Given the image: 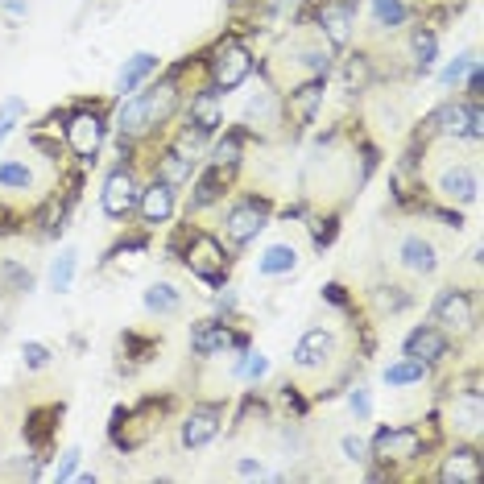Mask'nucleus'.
I'll use <instances>...</instances> for the list:
<instances>
[{
	"instance_id": "27",
	"label": "nucleus",
	"mask_w": 484,
	"mask_h": 484,
	"mask_svg": "<svg viewBox=\"0 0 484 484\" xmlns=\"http://www.w3.org/2000/svg\"><path fill=\"white\" fill-rule=\"evenodd\" d=\"M191 174H194V162L191 158H182L179 149H162L158 174H154V179L170 182V186H182V182H191Z\"/></svg>"
},
{
	"instance_id": "3",
	"label": "nucleus",
	"mask_w": 484,
	"mask_h": 484,
	"mask_svg": "<svg viewBox=\"0 0 484 484\" xmlns=\"http://www.w3.org/2000/svg\"><path fill=\"white\" fill-rule=\"evenodd\" d=\"M62 137H67V146H71V154L83 166H96L99 149H104V137H108V121L99 116L96 108H79L67 116V124H62Z\"/></svg>"
},
{
	"instance_id": "22",
	"label": "nucleus",
	"mask_w": 484,
	"mask_h": 484,
	"mask_svg": "<svg viewBox=\"0 0 484 484\" xmlns=\"http://www.w3.org/2000/svg\"><path fill=\"white\" fill-rule=\"evenodd\" d=\"M158 67H162V59L158 54H149V50H141V54H133V59H124V67H121V75H116V91L121 96H133V91H141V87L158 75Z\"/></svg>"
},
{
	"instance_id": "4",
	"label": "nucleus",
	"mask_w": 484,
	"mask_h": 484,
	"mask_svg": "<svg viewBox=\"0 0 484 484\" xmlns=\"http://www.w3.org/2000/svg\"><path fill=\"white\" fill-rule=\"evenodd\" d=\"M423 431L418 426H381L373 435V443H369V460L377 464H410L423 456Z\"/></svg>"
},
{
	"instance_id": "28",
	"label": "nucleus",
	"mask_w": 484,
	"mask_h": 484,
	"mask_svg": "<svg viewBox=\"0 0 484 484\" xmlns=\"http://www.w3.org/2000/svg\"><path fill=\"white\" fill-rule=\"evenodd\" d=\"M406 21H410V4H406V0H373V25L377 29L393 34V29H401Z\"/></svg>"
},
{
	"instance_id": "25",
	"label": "nucleus",
	"mask_w": 484,
	"mask_h": 484,
	"mask_svg": "<svg viewBox=\"0 0 484 484\" xmlns=\"http://www.w3.org/2000/svg\"><path fill=\"white\" fill-rule=\"evenodd\" d=\"M426 373H431V364L414 361V356H398L393 364H385V373H381V381H385L389 389H406V385H423Z\"/></svg>"
},
{
	"instance_id": "14",
	"label": "nucleus",
	"mask_w": 484,
	"mask_h": 484,
	"mask_svg": "<svg viewBox=\"0 0 484 484\" xmlns=\"http://www.w3.org/2000/svg\"><path fill=\"white\" fill-rule=\"evenodd\" d=\"M435 191L439 199H448V203H476V194H480V179H476V166L472 162H451L435 174Z\"/></svg>"
},
{
	"instance_id": "13",
	"label": "nucleus",
	"mask_w": 484,
	"mask_h": 484,
	"mask_svg": "<svg viewBox=\"0 0 484 484\" xmlns=\"http://www.w3.org/2000/svg\"><path fill=\"white\" fill-rule=\"evenodd\" d=\"M323 91H327V79H303V83L286 87V91H282V112H286V121L311 124L315 121V112L323 108Z\"/></svg>"
},
{
	"instance_id": "37",
	"label": "nucleus",
	"mask_w": 484,
	"mask_h": 484,
	"mask_svg": "<svg viewBox=\"0 0 484 484\" xmlns=\"http://www.w3.org/2000/svg\"><path fill=\"white\" fill-rule=\"evenodd\" d=\"M468 67H472V54H460L456 62H448V67H443L439 83H443V87H460V79L468 75Z\"/></svg>"
},
{
	"instance_id": "36",
	"label": "nucleus",
	"mask_w": 484,
	"mask_h": 484,
	"mask_svg": "<svg viewBox=\"0 0 484 484\" xmlns=\"http://www.w3.org/2000/svg\"><path fill=\"white\" fill-rule=\"evenodd\" d=\"M266 373H269V361L261 352H244V361L236 364V377H244V381H261Z\"/></svg>"
},
{
	"instance_id": "43",
	"label": "nucleus",
	"mask_w": 484,
	"mask_h": 484,
	"mask_svg": "<svg viewBox=\"0 0 484 484\" xmlns=\"http://www.w3.org/2000/svg\"><path fill=\"white\" fill-rule=\"evenodd\" d=\"M4 12H9V21H21L29 12V0H4Z\"/></svg>"
},
{
	"instance_id": "19",
	"label": "nucleus",
	"mask_w": 484,
	"mask_h": 484,
	"mask_svg": "<svg viewBox=\"0 0 484 484\" xmlns=\"http://www.w3.org/2000/svg\"><path fill=\"white\" fill-rule=\"evenodd\" d=\"M439 484H480L484 480V460L476 448H456L451 456H443L435 472Z\"/></svg>"
},
{
	"instance_id": "38",
	"label": "nucleus",
	"mask_w": 484,
	"mask_h": 484,
	"mask_svg": "<svg viewBox=\"0 0 484 484\" xmlns=\"http://www.w3.org/2000/svg\"><path fill=\"white\" fill-rule=\"evenodd\" d=\"M348 410L356 414V423H364V418L373 414V398H369V389H364V385H356L348 393Z\"/></svg>"
},
{
	"instance_id": "40",
	"label": "nucleus",
	"mask_w": 484,
	"mask_h": 484,
	"mask_svg": "<svg viewBox=\"0 0 484 484\" xmlns=\"http://www.w3.org/2000/svg\"><path fill=\"white\" fill-rule=\"evenodd\" d=\"M311 236H315V249H327V244L336 241V216L311 219Z\"/></svg>"
},
{
	"instance_id": "7",
	"label": "nucleus",
	"mask_w": 484,
	"mask_h": 484,
	"mask_svg": "<svg viewBox=\"0 0 484 484\" xmlns=\"http://www.w3.org/2000/svg\"><path fill=\"white\" fill-rule=\"evenodd\" d=\"M266 224H269V203L257 199V194H249V199H241V203L224 216V236H228V244L241 249V244L257 241V236L266 232Z\"/></svg>"
},
{
	"instance_id": "42",
	"label": "nucleus",
	"mask_w": 484,
	"mask_h": 484,
	"mask_svg": "<svg viewBox=\"0 0 484 484\" xmlns=\"http://www.w3.org/2000/svg\"><path fill=\"white\" fill-rule=\"evenodd\" d=\"M468 104H480V96H484V75H480V62L472 59V67H468Z\"/></svg>"
},
{
	"instance_id": "23",
	"label": "nucleus",
	"mask_w": 484,
	"mask_h": 484,
	"mask_svg": "<svg viewBox=\"0 0 484 484\" xmlns=\"http://www.w3.org/2000/svg\"><path fill=\"white\" fill-rule=\"evenodd\" d=\"M236 170L228 166H207L203 174H199V182H194V194H191V211H203V207L219 203L224 194H228V182Z\"/></svg>"
},
{
	"instance_id": "24",
	"label": "nucleus",
	"mask_w": 484,
	"mask_h": 484,
	"mask_svg": "<svg viewBox=\"0 0 484 484\" xmlns=\"http://www.w3.org/2000/svg\"><path fill=\"white\" fill-rule=\"evenodd\" d=\"M435 59H439V37L431 25H414L410 29V67L418 75H431L435 71Z\"/></svg>"
},
{
	"instance_id": "45",
	"label": "nucleus",
	"mask_w": 484,
	"mask_h": 484,
	"mask_svg": "<svg viewBox=\"0 0 484 484\" xmlns=\"http://www.w3.org/2000/svg\"><path fill=\"white\" fill-rule=\"evenodd\" d=\"M323 298H327L331 306H348V298H344V286H336V282H331V286L323 290Z\"/></svg>"
},
{
	"instance_id": "6",
	"label": "nucleus",
	"mask_w": 484,
	"mask_h": 484,
	"mask_svg": "<svg viewBox=\"0 0 484 484\" xmlns=\"http://www.w3.org/2000/svg\"><path fill=\"white\" fill-rule=\"evenodd\" d=\"M426 129L439 137H448V141H480L484 133V112L480 104H460V99H451L443 108L426 121Z\"/></svg>"
},
{
	"instance_id": "44",
	"label": "nucleus",
	"mask_w": 484,
	"mask_h": 484,
	"mask_svg": "<svg viewBox=\"0 0 484 484\" xmlns=\"http://www.w3.org/2000/svg\"><path fill=\"white\" fill-rule=\"evenodd\" d=\"M216 311H224V315H228V311H236V290H219L216 294Z\"/></svg>"
},
{
	"instance_id": "18",
	"label": "nucleus",
	"mask_w": 484,
	"mask_h": 484,
	"mask_svg": "<svg viewBox=\"0 0 484 484\" xmlns=\"http://www.w3.org/2000/svg\"><path fill=\"white\" fill-rule=\"evenodd\" d=\"M186 124L207 137H216L219 129H224V99H219V91L211 83L191 96V104H186Z\"/></svg>"
},
{
	"instance_id": "26",
	"label": "nucleus",
	"mask_w": 484,
	"mask_h": 484,
	"mask_svg": "<svg viewBox=\"0 0 484 484\" xmlns=\"http://www.w3.org/2000/svg\"><path fill=\"white\" fill-rule=\"evenodd\" d=\"M141 303H146L149 315H179L182 306V294L170 286V282H154L146 294H141Z\"/></svg>"
},
{
	"instance_id": "46",
	"label": "nucleus",
	"mask_w": 484,
	"mask_h": 484,
	"mask_svg": "<svg viewBox=\"0 0 484 484\" xmlns=\"http://www.w3.org/2000/svg\"><path fill=\"white\" fill-rule=\"evenodd\" d=\"M236 472L241 476H261V460H241L236 464Z\"/></svg>"
},
{
	"instance_id": "32",
	"label": "nucleus",
	"mask_w": 484,
	"mask_h": 484,
	"mask_svg": "<svg viewBox=\"0 0 484 484\" xmlns=\"http://www.w3.org/2000/svg\"><path fill=\"white\" fill-rule=\"evenodd\" d=\"M344 75H348L352 91H364V87L373 83V59H369V54H352L348 67H344Z\"/></svg>"
},
{
	"instance_id": "10",
	"label": "nucleus",
	"mask_w": 484,
	"mask_h": 484,
	"mask_svg": "<svg viewBox=\"0 0 484 484\" xmlns=\"http://www.w3.org/2000/svg\"><path fill=\"white\" fill-rule=\"evenodd\" d=\"M356 25V9H352V0H323V9L315 17V29L319 37L327 42V50H344L352 42V29Z\"/></svg>"
},
{
	"instance_id": "21",
	"label": "nucleus",
	"mask_w": 484,
	"mask_h": 484,
	"mask_svg": "<svg viewBox=\"0 0 484 484\" xmlns=\"http://www.w3.org/2000/svg\"><path fill=\"white\" fill-rule=\"evenodd\" d=\"M298 261H303V257H298V244L274 241L257 257V274H261V278H290L294 269H298Z\"/></svg>"
},
{
	"instance_id": "12",
	"label": "nucleus",
	"mask_w": 484,
	"mask_h": 484,
	"mask_svg": "<svg viewBox=\"0 0 484 484\" xmlns=\"http://www.w3.org/2000/svg\"><path fill=\"white\" fill-rule=\"evenodd\" d=\"M141 104H146V121H149V133L154 129H162V124L179 112L182 104V87H179V71H170L166 79H158V83H149L146 91H141Z\"/></svg>"
},
{
	"instance_id": "30",
	"label": "nucleus",
	"mask_w": 484,
	"mask_h": 484,
	"mask_svg": "<svg viewBox=\"0 0 484 484\" xmlns=\"http://www.w3.org/2000/svg\"><path fill=\"white\" fill-rule=\"evenodd\" d=\"M241 154H244V133H224L216 146H211V166L236 170L241 166Z\"/></svg>"
},
{
	"instance_id": "39",
	"label": "nucleus",
	"mask_w": 484,
	"mask_h": 484,
	"mask_svg": "<svg viewBox=\"0 0 484 484\" xmlns=\"http://www.w3.org/2000/svg\"><path fill=\"white\" fill-rule=\"evenodd\" d=\"M339 451H344V460H352V464L369 460V443H364L361 435H344V439H339Z\"/></svg>"
},
{
	"instance_id": "17",
	"label": "nucleus",
	"mask_w": 484,
	"mask_h": 484,
	"mask_svg": "<svg viewBox=\"0 0 484 484\" xmlns=\"http://www.w3.org/2000/svg\"><path fill=\"white\" fill-rule=\"evenodd\" d=\"M401 352H406V356H414V361H423V364H439V361H448L451 336L443 331V327H435V323H418L410 336H406Z\"/></svg>"
},
{
	"instance_id": "35",
	"label": "nucleus",
	"mask_w": 484,
	"mask_h": 484,
	"mask_svg": "<svg viewBox=\"0 0 484 484\" xmlns=\"http://www.w3.org/2000/svg\"><path fill=\"white\" fill-rule=\"evenodd\" d=\"M0 274H4V282H9L12 294H29V290H34V274H29V269H21L17 261H4V266H0Z\"/></svg>"
},
{
	"instance_id": "11",
	"label": "nucleus",
	"mask_w": 484,
	"mask_h": 484,
	"mask_svg": "<svg viewBox=\"0 0 484 484\" xmlns=\"http://www.w3.org/2000/svg\"><path fill=\"white\" fill-rule=\"evenodd\" d=\"M219 423H224V406H219V401L191 406V414H186V418H182V426H179V443L186 451L207 448V443L219 435Z\"/></svg>"
},
{
	"instance_id": "5",
	"label": "nucleus",
	"mask_w": 484,
	"mask_h": 484,
	"mask_svg": "<svg viewBox=\"0 0 484 484\" xmlns=\"http://www.w3.org/2000/svg\"><path fill=\"white\" fill-rule=\"evenodd\" d=\"M431 319H435V327H443L448 336H468V331H476V298H472V290H460V286L439 290L435 303H431Z\"/></svg>"
},
{
	"instance_id": "15",
	"label": "nucleus",
	"mask_w": 484,
	"mask_h": 484,
	"mask_svg": "<svg viewBox=\"0 0 484 484\" xmlns=\"http://www.w3.org/2000/svg\"><path fill=\"white\" fill-rule=\"evenodd\" d=\"M336 361V336L327 327H311L298 344H294V369L298 373H323Z\"/></svg>"
},
{
	"instance_id": "1",
	"label": "nucleus",
	"mask_w": 484,
	"mask_h": 484,
	"mask_svg": "<svg viewBox=\"0 0 484 484\" xmlns=\"http://www.w3.org/2000/svg\"><path fill=\"white\" fill-rule=\"evenodd\" d=\"M207 75H211L216 91H236L253 75V50L232 34L219 37L216 46H211V54H207Z\"/></svg>"
},
{
	"instance_id": "31",
	"label": "nucleus",
	"mask_w": 484,
	"mask_h": 484,
	"mask_svg": "<svg viewBox=\"0 0 484 484\" xmlns=\"http://www.w3.org/2000/svg\"><path fill=\"white\" fill-rule=\"evenodd\" d=\"M0 186L4 191H29L34 186V170L25 166L21 158H4L0 162Z\"/></svg>"
},
{
	"instance_id": "41",
	"label": "nucleus",
	"mask_w": 484,
	"mask_h": 484,
	"mask_svg": "<svg viewBox=\"0 0 484 484\" xmlns=\"http://www.w3.org/2000/svg\"><path fill=\"white\" fill-rule=\"evenodd\" d=\"M79 456H83V451H79V448H67V451H62L59 468H54V480H75V468H79Z\"/></svg>"
},
{
	"instance_id": "16",
	"label": "nucleus",
	"mask_w": 484,
	"mask_h": 484,
	"mask_svg": "<svg viewBox=\"0 0 484 484\" xmlns=\"http://www.w3.org/2000/svg\"><path fill=\"white\" fill-rule=\"evenodd\" d=\"M174 207H179V186H170V182H162V179L146 182V186H141V194H137V216L146 219L149 228L170 224Z\"/></svg>"
},
{
	"instance_id": "29",
	"label": "nucleus",
	"mask_w": 484,
	"mask_h": 484,
	"mask_svg": "<svg viewBox=\"0 0 484 484\" xmlns=\"http://www.w3.org/2000/svg\"><path fill=\"white\" fill-rule=\"evenodd\" d=\"M75 269H79V253H75V249H62V253L54 257V266H50V290H54V294L71 290Z\"/></svg>"
},
{
	"instance_id": "2",
	"label": "nucleus",
	"mask_w": 484,
	"mask_h": 484,
	"mask_svg": "<svg viewBox=\"0 0 484 484\" xmlns=\"http://www.w3.org/2000/svg\"><path fill=\"white\" fill-rule=\"evenodd\" d=\"M182 266L191 269V278L207 282V286H219V282L228 278L224 241L211 236V232H191V236H186V249H182Z\"/></svg>"
},
{
	"instance_id": "8",
	"label": "nucleus",
	"mask_w": 484,
	"mask_h": 484,
	"mask_svg": "<svg viewBox=\"0 0 484 484\" xmlns=\"http://www.w3.org/2000/svg\"><path fill=\"white\" fill-rule=\"evenodd\" d=\"M137 194H141V182L129 166H116L104 179V191H99V207L108 219H129L137 211Z\"/></svg>"
},
{
	"instance_id": "9",
	"label": "nucleus",
	"mask_w": 484,
	"mask_h": 484,
	"mask_svg": "<svg viewBox=\"0 0 484 484\" xmlns=\"http://www.w3.org/2000/svg\"><path fill=\"white\" fill-rule=\"evenodd\" d=\"M244 352L249 348V336H236L228 323H219V319H199V323H191V352L194 356H203V361H211V356H219V352Z\"/></svg>"
},
{
	"instance_id": "33",
	"label": "nucleus",
	"mask_w": 484,
	"mask_h": 484,
	"mask_svg": "<svg viewBox=\"0 0 484 484\" xmlns=\"http://www.w3.org/2000/svg\"><path fill=\"white\" fill-rule=\"evenodd\" d=\"M21 121H25V99L21 96H9L4 104H0V146H4V137H9Z\"/></svg>"
},
{
	"instance_id": "34",
	"label": "nucleus",
	"mask_w": 484,
	"mask_h": 484,
	"mask_svg": "<svg viewBox=\"0 0 484 484\" xmlns=\"http://www.w3.org/2000/svg\"><path fill=\"white\" fill-rule=\"evenodd\" d=\"M21 361H25L29 373H42V369L54 361V352H50L46 344H37V339H25V344H21Z\"/></svg>"
},
{
	"instance_id": "20",
	"label": "nucleus",
	"mask_w": 484,
	"mask_h": 484,
	"mask_svg": "<svg viewBox=\"0 0 484 484\" xmlns=\"http://www.w3.org/2000/svg\"><path fill=\"white\" fill-rule=\"evenodd\" d=\"M398 266L406 269V274H414V278H431L439 269V249L426 236H406V241L398 244Z\"/></svg>"
}]
</instances>
